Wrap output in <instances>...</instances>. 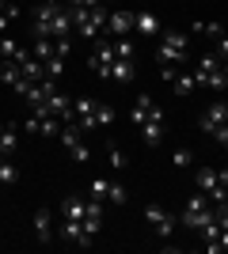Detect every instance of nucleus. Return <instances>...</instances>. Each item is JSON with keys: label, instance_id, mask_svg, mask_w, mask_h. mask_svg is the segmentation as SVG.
<instances>
[{"label": "nucleus", "instance_id": "f257e3e1", "mask_svg": "<svg viewBox=\"0 0 228 254\" xmlns=\"http://www.w3.org/2000/svg\"><path fill=\"white\" fill-rule=\"evenodd\" d=\"M190 57V46H186L183 31H160V46H156V61L160 64H183Z\"/></svg>", "mask_w": 228, "mask_h": 254}, {"label": "nucleus", "instance_id": "f03ea898", "mask_svg": "<svg viewBox=\"0 0 228 254\" xmlns=\"http://www.w3.org/2000/svg\"><path fill=\"white\" fill-rule=\"evenodd\" d=\"M110 64H114V42H110V38H99L95 50L87 53V68L95 76H107L110 80Z\"/></svg>", "mask_w": 228, "mask_h": 254}, {"label": "nucleus", "instance_id": "7ed1b4c3", "mask_svg": "<svg viewBox=\"0 0 228 254\" xmlns=\"http://www.w3.org/2000/svg\"><path fill=\"white\" fill-rule=\"evenodd\" d=\"M228 122V99H217V103H209L202 114H198V129L206 133V137H213V129L225 126Z\"/></svg>", "mask_w": 228, "mask_h": 254}, {"label": "nucleus", "instance_id": "20e7f679", "mask_svg": "<svg viewBox=\"0 0 228 254\" xmlns=\"http://www.w3.org/2000/svg\"><path fill=\"white\" fill-rule=\"evenodd\" d=\"M141 140H145V148H160L163 144V110L160 106L141 122Z\"/></svg>", "mask_w": 228, "mask_h": 254}, {"label": "nucleus", "instance_id": "39448f33", "mask_svg": "<svg viewBox=\"0 0 228 254\" xmlns=\"http://www.w3.org/2000/svg\"><path fill=\"white\" fill-rule=\"evenodd\" d=\"M145 220L152 224V232L160 235V239H167V235L175 232V216L163 205H145Z\"/></svg>", "mask_w": 228, "mask_h": 254}, {"label": "nucleus", "instance_id": "423d86ee", "mask_svg": "<svg viewBox=\"0 0 228 254\" xmlns=\"http://www.w3.org/2000/svg\"><path fill=\"white\" fill-rule=\"evenodd\" d=\"M130 31H133V11L118 8V11H110V15H107V34H110V38H126Z\"/></svg>", "mask_w": 228, "mask_h": 254}, {"label": "nucleus", "instance_id": "0eeeda50", "mask_svg": "<svg viewBox=\"0 0 228 254\" xmlns=\"http://www.w3.org/2000/svg\"><path fill=\"white\" fill-rule=\"evenodd\" d=\"M61 239H69L76 247H91V235L84 232V220H65L61 216Z\"/></svg>", "mask_w": 228, "mask_h": 254}, {"label": "nucleus", "instance_id": "6e6552de", "mask_svg": "<svg viewBox=\"0 0 228 254\" xmlns=\"http://www.w3.org/2000/svg\"><path fill=\"white\" fill-rule=\"evenodd\" d=\"M133 31L145 34V38H152V34H160V15L156 11H133Z\"/></svg>", "mask_w": 228, "mask_h": 254}, {"label": "nucleus", "instance_id": "1a4fd4ad", "mask_svg": "<svg viewBox=\"0 0 228 254\" xmlns=\"http://www.w3.org/2000/svg\"><path fill=\"white\" fill-rule=\"evenodd\" d=\"M34 235H38V243H54V212L50 209H34Z\"/></svg>", "mask_w": 228, "mask_h": 254}, {"label": "nucleus", "instance_id": "9d476101", "mask_svg": "<svg viewBox=\"0 0 228 254\" xmlns=\"http://www.w3.org/2000/svg\"><path fill=\"white\" fill-rule=\"evenodd\" d=\"M110 80H114V84H122V87H130L133 80H137V64L114 57V64H110Z\"/></svg>", "mask_w": 228, "mask_h": 254}, {"label": "nucleus", "instance_id": "9b49d317", "mask_svg": "<svg viewBox=\"0 0 228 254\" xmlns=\"http://www.w3.org/2000/svg\"><path fill=\"white\" fill-rule=\"evenodd\" d=\"M73 31H76V27H73V11L61 8V11L54 15V23H50V34H54V38H69Z\"/></svg>", "mask_w": 228, "mask_h": 254}, {"label": "nucleus", "instance_id": "f8f14e48", "mask_svg": "<svg viewBox=\"0 0 228 254\" xmlns=\"http://www.w3.org/2000/svg\"><path fill=\"white\" fill-rule=\"evenodd\" d=\"M15 148H19V129L8 126V122H0V152H4V156H11Z\"/></svg>", "mask_w": 228, "mask_h": 254}, {"label": "nucleus", "instance_id": "ddd939ff", "mask_svg": "<svg viewBox=\"0 0 228 254\" xmlns=\"http://www.w3.org/2000/svg\"><path fill=\"white\" fill-rule=\"evenodd\" d=\"M194 186H198L202 193L217 190V167H198V171H194Z\"/></svg>", "mask_w": 228, "mask_h": 254}, {"label": "nucleus", "instance_id": "4468645a", "mask_svg": "<svg viewBox=\"0 0 228 254\" xmlns=\"http://www.w3.org/2000/svg\"><path fill=\"white\" fill-rule=\"evenodd\" d=\"M84 197H76V193H73V197H65V201H61V216H65V220H84Z\"/></svg>", "mask_w": 228, "mask_h": 254}, {"label": "nucleus", "instance_id": "2eb2a0df", "mask_svg": "<svg viewBox=\"0 0 228 254\" xmlns=\"http://www.w3.org/2000/svg\"><path fill=\"white\" fill-rule=\"evenodd\" d=\"M152 110H156V103H152L149 95H137V103H133V110H130V122H137V126H141Z\"/></svg>", "mask_w": 228, "mask_h": 254}, {"label": "nucleus", "instance_id": "dca6fc26", "mask_svg": "<svg viewBox=\"0 0 228 254\" xmlns=\"http://www.w3.org/2000/svg\"><path fill=\"white\" fill-rule=\"evenodd\" d=\"M209 220H213V212H209V209H202V212H183V224H186V228H198V232H202Z\"/></svg>", "mask_w": 228, "mask_h": 254}, {"label": "nucleus", "instance_id": "f3484780", "mask_svg": "<svg viewBox=\"0 0 228 254\" xmlns=\"http://www.w3.org/2000/svg\"><path fill=\"white\" fill-rule=\"evenodd\" d=\"M31 53L34 57H38V61H50V57H54V38H34V46H31Z\"/></svg>", "mask_w": 228, "mask_h": 254}, {"label": "nucleus", "instance_id": "a211bd4d", "mask_svg": "<svg viewBox=\"0 0 228 254\" xmlns=\"http://www.w3.org/2000/svg\"><path fill=\"white\" fill-rule=\"evenodd\" d=\"M175 95H190V91H194L198 87V76H183V72H175Z\"/></svg>", "mask_w": 228, "mask_h": 254}, {"label": "nucleus", "instance_id": "6ab92c4d", "mask_svg": "<svg viewBox=\"0 0 228 254\" xmlns=\"http://www.w3.org/2000/svg\"><path fill=\"white\" fill-rule=\"evenodd\" d=\"M126 201H130V193H126V186H118V182H110V190H107V205L122 209Z\"/></svg>", "mask_w": 228, "mask_h": 254}, {"label": "nucleus", "instance_id": "aec40b11", "mask_svg": "<svg viewBox=\"0 0 228 254\" xmlns=\"http://www.w3.org/2000/svg\"><path fill=\"white\" fill-rule=\"evenodd\" d=\"M110 42H114V57H122V61H133V42H130V34H126V38H110Z\"/></svg>", "mask_w": 228, "mask_h": 254}, {"label": "nucleus", "instance_id": "412c9836", "mask_svg": "<svg viewBox=\"0 0 228 254\" xmlns=\"http://www.w3.org/2000/svg\"><path fill=\"white\" fill-rule=\"evenodd\" d=\"M80 133H84V129L76 126V122H69V126L61 129L57 137H61V144H65V148H73V144H80Z\"/></svg>", "mask_w": 228, "mask_h": 254}, {"label": "nucleus", "instance_id": "4be33fe9", "mask_svg": "<svg viewBox=\"0 0 228 254\" xmlns=\"http://www.w3.org/2000/svg\"><path fill=\"white\" fill-rule=\"evenodd\" d=\"M107 122H114V110H110L107 103H95V114H91V129L107 126Z\"/></svg>", "mask_w": 228, "mask_h": 254}, {"label": "nucleus", "instance_id": "5701e85b", "mask_svg": "<svg viewBox=\"0 0 228 254\" xmlns=\"http://www.w3.org/2000/svg\"><path fill=\"white\" fill-rule=\"evenodd\" d=\"M107 190H110L107 179H91L87 182V197H95V201H107Z\"/></svg>", "mask_w": 228, "mask_h": 254}, {"label": "nucleus", "instance_id": "b1692460", "mask_svg": "<svg viewBox=\"0 0 228 254\" xmlns=\"http://www.w3.org/2000/svg\"><path fill=\"white\" fill-rule=\"evenodd\" d=\"M19 50H23V46L15 42V38H11V34H0V53H4V57H8V61H15V57H19Z\"/></svg>", "mask_w": 228, "mask_h": 254}, {"label": "nucleus", "instance_id": "393cba45", "mask_svg": "<svg viewBox=\"0 0 228 254\" xmlns=\"http://www.w3.org/2000/svg\"><path fill=\"white\" fill-rule=\"evenodd\" d=\"M15 179H19V167H15V163L4 156V163H0V182H4V186H11Z\"/></svg>", "mask_w": 228, "mask_h": 254}, {"label": "nucleus", "instance_id": "a878e982", "mask_svg": "<svg viewBox=\"0 0 228 254\" xmlns=\"http://www.w3.org/2000/svg\"><path fill=\"white\" fill-rule=\"evenodd\" d=\"M202 209H209V197L198 190V193H190V201H186V209H183V212H202Z\"/></svg>", "mask_w": 228, "mask_h": 254}, {"label": "nucleus", "instance_id": "bb28decb", "mask_svg": "<svg viewBox=\"0 0 228 254\" xmlns=\"http://www.w3.org/2000/svg\"><path fill=\"white\" fill-rule=\"evenodd\" d=\"M190 31H202L206 38H221V34H225V27H221V23H194Z\"/></svg>", "mask_w": 228, "mask_h": 254}, {"label": "nucleus", "instance_id": "cd10ccee", "mask_svg": "<svg viewBox=\"0 0 228 254\" xmlns=\"http://www.w3.org/2000/svg\"><path fill=\"white\" fill-rule=\"evenodd\" d=\"M61 72H65V61H61V57H57V53H54V57L46 61V80H57V76H61Z\"/></svg>", "mask_w": 228, "mask_h": 254}, {"label": "nucleus", "instance_id": "c85d7f7f", "mask_svg": "<svg viewBox=\"0 0 228 254\" xmlns=\"http://www.w3.org/2000/svg\"><path fill=\"white\" fill-rule=\"evenodd\" d=\"M171 163H175V167H190V163H194V152H190V148H175Z\"/></svg>", "mask_w": 228, "mask_h": 254}, {"label": "nucleus", "instance_id": "c756f323", "mask_svg": "<svg viewBox=\"0 0 228 254\" xmlns=\"http://www.w3.org/2000/svg\"><path fill=\"white\" fill-rule=\"evenodd\" d=\"M217 68H221V57H217V53H206V57L198 61V72H217Z\"/></svg>", "mask_w": 228, "mask_h": 254}, {"label": "nucleus", "instance_id": "7c9ffc66", "mask_svg": "<svg viewBox=\"0 0 228 254\" xmlns=\"http://www.w3.org/2000/svg\"><path fill=\"white\" fill-rule=\"evenodd\" d=\"M107 159H110V167H114V171L126 167V156L118 152V144H114V140H110V148H107Z\"/></svg>", "mask_w": 228, "mask_h": 254}, {"label": "nucleus", "instance_id": "2f4dec72", "mask_svg": "<svg viewBox=\"0 0 228 254\" xmlns=\"http://www.w3.org/2000/svg\"><path fill=\"white\" fill-rule=\"evenodd\" d=\"M69 156H73V163H87V159H91V152H87V144H73V148H69Z\"/></svg>", "mask_w": 228, "mask_h": 254}, {"label": "nucleus", "instance_id": "473e14b6", "mask_svg": "<svg viewBox=\"0 0 228 254\" xmlns=\"http://www.w3.org/2000/svg\"><path fill=\"white\" fill-rule=\"evenodd\" d=\"M61 4H65V8H99L103 0H61Z\"/></svg>", "mask_w": 228, "mask_h": 254}, {"label": "nucleus", "instance_id": "72a5a7b5", "mask_svg": "<svg viewBox=\"0 0 228 254\" xmlns=\"http://www.w3.org/2000/svg\"><path fill=\"white\" fill-rule=\"evenodd\" d=\"M69 50H73V38H54V53L57 57H65Z\"/></svg>", "mask_w": 228, "mask_h": 254}, {"label": "nucleus", "instance_id": "f704fd0d", "mask_svg": "<svg viewBox=\"0 0 228 254\" xmlns=\"http://www.w3.org/2000/svg\"><path fill=\"white\" fill-rule=\"evenodd\" d=\"M213 140H217L221 148H228V122H225V126H217V129H213Z\"/></svg>", "mask_w": 228, "mask_h": 254}, {"label": "nucleus", "instance_id": "c9c22d12", "mask_svg": "<svg viewBox=\"0 0 228 254\" xmlns=\"http://www.w3.org/2000/svg\"><path fill=\"white\" fill-rule=\"evenodd\" d=\"M23 133H38V114H31L27 122H23Z\"/></svg>", "mask_w": 228, "mask_h": 254}, {"label": "nucleus", "instance_id": "e433bc0d", "mask_svg": "<svg viewBox=\"0 0 228 254\" xmlns=\"http://www.w3.org/2000/svg\"><path fill=\"white\" fill-rule=\"evenodd\" d=\"M8 23H11V15H8V11H0V34H8Z\"/></svg>", "mask_w": 228, "mask_h": 254}, {"label": "nucleus", "instance_id": "4c0bfd02", "mask_svg": "<svg viewBox=\"0 0 228 254\" xmlns=\"http://www.w3.org/2000/svg\"><path fill=\"white\" fill-rule=\"evenodd\" d=\"M217 182H221V186H228V167H221V171H217Z\"/></svg>", "mask_w": 228, "mask_h": 254}, {"label": "nucleus", "instance_id": "58836bf2", "mask_svg": "<svg viewBox=\"0 0 228 254\" xmlns=\"http://www.w3.org/2000/svg\"><path fill=\"white\" fill-rule=\"evenodd\" d=\"M4 8H8V4H4V0H0V11H4Z\"/></svg>", "mask_w": 228, "mask_h": 254}, {"label": "nucleus", "instance_id": "ea45409f", "mask_svg": "<svg viewBox=\"0 0 228 254\" xmlns=\"http://www.w3.org/2000/svg\"><path fill=\"white\" fill-rule=\"evenodd\" d=\"M4 61H8V57H4V53H0V64H4Z\"/></svg>", "mask_w": 228, "mask_h": 254}, {"label": "nucleus", "instance_id": "a19ab883", "mask_svg": "<svg viewBox=\"0 0 228 254\" xmlns=\"http://www.w3.org/2000/svg\"><path fill=\"white\" fill-rule=\"evenodd\" d=\"M0 163H4V152H0Z\"/></svg>", "mask_w": 228, "mask_h": 254}, {"label": "nucleus", "instance_id": "79ce46f5", "mask_svg": "<svg viewBox=\"0 0 228 254\" xmlns=\"http://www.w3.org/2000/svg\"><path fill=\"white\" fill-rule=\"evenodd\" d=\"M225 34H228V31H225Z\"/></svg>", "mask_w": 228, "mask_h": 254}]
</instances>
